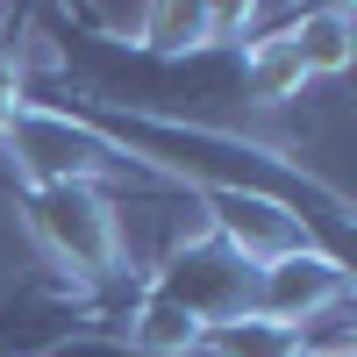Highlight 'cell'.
<instances>
[{
    "instance_id": "cell-1",
    "label": "cell",
    "mask_w": 357,
    "mask_h": 357,
    "mask_svg": "<svg viewBox=\"0 0 357 357\" xmlns=\"http://www.w3.org/2000/svg\"><path fill=\"white\" fill-rule=\"evenodd\" d=\"M8 151L29 172V186H93V193H107V186L158 178L114 129L86 122V114H65V107H43V100H22L15 129H8Z\"/></svg>"
},
{
    "instance_id": "cell-2",
    "label": "cell",
    "mask_w": 357,
    "mask_h": 357,
    "mask_svg": "<svg viewBox=\"0 0 357 357\" xmlns=\"http://www.w3.org/2000/svg\"><path fill=\"white\" fill-rule=\"evenodd\" d=\"M22 229L43 243L50 264H65L72 279H114L129 264V229L114 215V200L93 186H29L22 193Z\"/></svg>"
},
{
    "instance_id": "cell-3",
    "label": "cell",
    "mask_w": 357,
    "mask_h": 357,
    "mask_svg": "<svg viewBox=\"0 0 357 357\" xmlns=\"http://www.w3.org/2000/svg\"><path fill=\"white\" fill-rule=\"evenodd\" d=\"M193 200L207 207V215H200L207 236H215L250 279L264 272V264H279V257L314 250L307 215H301V207H286V200H272V193H257V186H193Z\"/></svg>"
},
{
    "instance_id": "cell-4",
    "label": "cell",
    "mask_w": 357,
    "mask_h": 357,
    "mask_svg": "<svg viewBox=\"0 0 357 357\" xmlns=\"http://www.w3.org/2000/svg\"><path fill=\"white\" fill-rule=\"evenodd\" d=\"M350 301V264L336 257V250H301V257H279V264H264L257 272V293H250V307L257 314H272V321H286V329H301V321H314V314H329V307H343Z\"/></svg>"
},
{
    "instance_id": "cell-5",
    "label": "cell",
    "mask_w": 357,
    "mask_h": 357,
    "mask_svg": "<svg viewBox=\"0 0 357 357\" xmlns=\"http://www.w3.org/2000/svg\"><path fill=\"white\" fill-rule=\"evenodd\" d=\"M122 336H129V350H143V357H193L200 336H207V321H200L193 307L165 301V293L151 286V293L136 301V314L122 321Z\"/></svg>"
},
{
    "instance_id": "cell-6",
    "label": "cell",
    "mask_w": 357,
    "mask_h": 357,
    "mask_svg": "<svg viewBox=\"0 0 357 357\" xmlns=\"http://www.w3.org/2000/svg\"><path fill=\"white\" fill-rule=\"evenodd\" d=\"M243 86H250V100H264V107L301 100L307 65H301V50H293V15H286L279 29H264V36H250V50H243Z\"/></svg>"
},
{
    "instance_id": "cell-7",
    "label": "cell",
    "mask_w": 357,
    "mask_h": 357,
    "mask_svg": "<svg viewBox=\"0 0 357 357\" xmlns=\"http://www.w3.org/2000/svg\"><path fill=\"white\" fill-rule=\"evenodd\" d=\"M293 50H301L307 79H343L350 57H357V15L343 8V0H336V8L293 15Z\"/></svg>"
},
{
    "instance_id": "cell-8",
    "label": "cell",
    "mask_w": 357,
    "mask_h": 357,
    "mask_svg": "<svg viewBox=\"0 0 357 357\" xmlns=\"http://www.w3.org/2000/svg\"><path fill=\"white\" fill-rule=\"evenodd\" d=\"M200 350H215V357H301V336H293L286 321L257 314V307H236L222 321H207Z\"/></svg>"
},
{
    "instance_id": "cell-9",
    "label": "cell",
    "mask_w": 357,
    "mask_h": 357,
    "mask_svg": "<svg viewBox=\"0 0 357 357\" xmlns=\"http://www.w3.org/2000/svg\"><path fill=\"white\" fill-rule=\"evenodd\" d=\"M143 50H158V57L215 50V8L207 0H158V8H143Z\"/></svg>"
},
{
    "instance_id": "cell-10",
    "label": "cell",
    "mask_w": 357,
    "mask_h": 357,
    "mask_svg": "<svg viewBox=\"0 0 357 357\" xmlns=\"http://www.w3.org/2000/svg\"><path fill=\"white\" fill-rule=\"evenodd\" d=\"M22 57L8 50V43H0V143H8V129H15V114H22Z\"/></svg>"
},
{
    "instance_id": "cell-11",
    "label": "cell",
    "mask_w": 357,
    "mask_h": 357,
    "mask_svg": "<svg viewBox=\"0 0 357 357\" xmlns=\"http://www.w3.org/2000/svg\"><path fill=\"white\" fill-rule=\"evenodd\" d=\"M79 22H93L107 36H122V43H143V8H86Z\"/></svg>"
},
{
    "instance_id": "cell-12",
    "label": "cell",
    "mask_w": 357,
    "mask_h": 357,
    "mask_svg": "<svg viewBox=\"0 0 357 357\" xmlns=\"http://www.w3.org/2000/svg\"><path fill=\"white\" fill-rule=\"evenodd\" d=\"M0 36H8V8H0Z\"/></svg>"
}]
</instances>
